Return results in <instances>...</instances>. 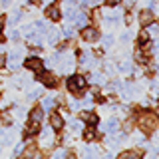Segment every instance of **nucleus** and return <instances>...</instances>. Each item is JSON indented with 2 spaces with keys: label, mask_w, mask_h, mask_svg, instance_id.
<instances>
[{
  "label": "nucleus",
  "mask_w": 159,
  "mask_h": 159,
  "mask_svg": "<svg viewBox=\"0 0 159 159\" xmlns=\"http://www.w3.org/2000/svg\"><path fill=\"white\" fill-rule=\"evenodd\" d=\"M155 127H157L155 113H143V116H141V129H145L147 133H151Z\"/></svg>",
  "instance_id": "obj_1"
},
{
  "label": "nucleus",
  "mask_w": 159,
  "mask_h": 159,
  "mask_svg": "<svg viewBox=\"0 0 159 159\" xmlns=\"http://www.w3.org/2000/svg\"><path fill=\"white\" fill-rule=\"evenodd\" d=\"M86 84H88V82H86L82 76H74V78H70L68 86H70V89H72V92H80V89L86 88Z\"/></svg>",
  "instance_id": "obj_2"
},
{
  "label": "nucleus",
  "mask_w": 159,
  "mask_h": 159,
  "mask_svg": "<svg viewBox=\"0 0 159 159\" xmlns=\"http://www.w3.org/2000/svg\"><path fill=\"white\" fill-rule=\"evenodd\" d=\"M26 68H30L32 72H36V74H42L44 64H42V60H38V58H28L26 60Z\"/></svg>",
  "instance_id": "obj_3"
},
{
  "label": "nucleus",
  "mask_w": 159,
  "mask_h": 159,
  "mask_svg": "<svg viewBox=\"0 0 159 159\" xmlns=\"http://www.w3.org/2000/svg\"><path fill=\"white\" fill-rule=\"evenodd\" d=\"M82 38H84V40H88V42H96V40L99 38V32H98L96 28H84Z\"/></svg>",
  "instance_id": "obj_4"
},
{
  "label": "nucleus",
  "mask_w": 159,
  "mask_h": 159,
  "mask_svg": "<svg viewBox=\"0 0 159 159\" xmlns=\"http://www.w3.org/2000/svg\"><path fill=\"white\" fill-rule=\"evenodd\" d=\"M50 123H52V127L56 129V131H60V129L64 127V119H62L60 113H52V116H50Z\"/></svg>",
  "instance_id": "obj_5"
},
{
  "label": "nucleus",
  "mask_w": 159,
  "mask_h": 159,
  "mask_svg": "<svg viewBox=\"0 0 159 159\" xmlns=\"http://www.w3.org/2000/svg\"><path fill=\"white\" fill-rule=\"evenodd\" d=\"M46 16H48L50 20H60V16H62V14H60V8L54 4V6H48V8H46Z\"/></svg>",
  "instance_id": "obj_6"
},
{
  "label": "nucleus",
  "mask_w": 159,
  "mask_h": 159,
  "mask_svg": "<svg viewBox=\"0 0 159 159\" xmlns=\"http://www.w3.org/2000/svg\"><path fill=\"white\" fill-rule=\"evenodd\" d=\"M153 20H155L153 12H149V10L141 12V24H143V26H149V24H153Z\"/></svg>",
  "instance_id": "obj_7"
},
{
  "label": "nucleus",
  "mask_w": 159,
  "mask_h": 159,
  "mask_svg": "<svg viewBox=\"0 0 159 159\" xmlns=\"http://www.w3.org/2000/svg\"><path fill=\"white\" fill-rule=\"evenodd\" d=\"M82 119H84V121H88L89 125H96V123H98V116H96V113H89V111H84L82 113Z\"/></svg>",
  "instance_id": "obj_8"
},
{
  "label": "nucleus",
  "mask_w": 159,
  "mask_h": 159,
  "mask_svg": "<svg viewBox=\"0 0 159 159\" xmlns=\"http://www.w3.org/2000/svg\"><path fill=\"white\" fill-rule=\"evenodd\" d=\"M40 80H42V82L46 84L48 88H54V86L58 84V82H56V78H54L52 74H42V78H40Z\"/></svg>",
  "instance_id": "obj_9"
},
{
  "label": "nucleus",
  "mask_w": 159,
  "mask_h": 159,
  "mask_svg": "<svg viewBox=\"0 0 159 159\" xmlns=\"http://www.w3.org/2000/svg\"><path fill=\"white\" fill-rule=\"evenodd\" d=\"M38 131H40V121H34V119H30L28 133H38Z\"/></svg>",
  "instance_id": "obj_10"
},
{
  "label": "nucleus",
  "mask_w": 159,
  "mask_h": 159,
  "mask_svg": "<svg viewBox=\"0 0 159 159\" xmlns=\"http://www.w3.org/2000/svg\"><path fill=\"white\" fill-rule=\"evenodd\" d=\"M141 157V153L139 151H127V153H121V159H137Z\"/></svg>",
  "instance_id": "obj_11"
},
{
  "label": "nucleus",
  "mask_w": 159,
  "mask_h": 159,
  "mask_svg": "<svg viewBox=\"0 0 159 159\" xmlns=\"http://www.w3.org/2000/svg\"><path fill=\"white\" fill-rule=\"evenodd\" d=\"M30 119H34V121H40V119H42V109H40V107L32 109V116H30Z\"/></svg>",
  "instance_id": "obj_12"
},
{
  "label": "nucleus",
  "mask_w": 159,
  "mask_h": 159,
  "mask_svg": "<svg viewBox=\"0 0 159 159\" xmlns=\"http://www.w3.org/2000/svg\"><path fill=\"white\" fill-rule=\"evenodd\" d=\"M116 129H117V121L116 119H109L106 123V131H116Z\"/></svg>",
  "instance_id": "obj_13"
},
{
  "label": "nucleus",
  "mask_w": 159,
  "mask_h": 159,
  "mask_svg": "<svg viewBox=\"0 0 159 159\" xmlns=\"http://www.w3.org/2000/svg\"><path fill=\"white\" fill-rule=\"evenodd\" d=\"M76 24H78V26H84V24H86V14H84V12L76 14Z\"/></svg>",
  "instance_id": "obj_14"
},
{
  "label": "nucleus",
  "mask_w": 159,
  "mask_h": 159,
  "mask_svg": "<svg viewBox=\"0 0 159 159\" xmlns=\"http://www.w3.org/2000/svg\"><path fill=\"white\" fill-rule=\"evenodd\" d=\"M135 58H137V62H147V56H145V54H141V52H137Z\"/></svg>",
  "instance_id": "obj_15"
},
{
  "label": "nucleus",
  "mask_w": 159,
  "mask_h": 159,
  "mask_svg": "<svg viewBox=\"0 0 159 159\" xmlns=\"http://www.w3.org/2000/svg\"><path fill=\"white\" fill-rule=\"evenodd\" d=\"M147 40H149V34H147V32H141V36H139V42L143 44V42H147Z\"/></svg>",
  "instance_id": "obj_16"
},
{
  "label": "nucleus",
  "mask_w": 159,
  "mask_h": 159,
  "mask_svg": "<svg viewBox=\"0 0 159 159\" xmlns=\"http://www.w3.org/2000/svg\"><path fill=\"white\" fill-rule=\"evenodd\" d=\"M106 4H107V6H117L119 0H106Z\"/></svg>",
  "instance_id": "obj_17"
},
{
  "label": "nucleus",
  "mask_w": 159,
  "mask_h": 159,
  "mask_svg": "<svg viewBox=\"0 0 159 159\" xmlns=\"http://www.w3.org/2000/svg\"><path fill=\"white\" fill-rule=\"evenodd\" d=\"M52 106H54V102H52V99H44V107H48V109H50Z\"/></svg>",
  "instance_id": "obj_18"
},
{
  "label": "nucleus",
  "mask_w": 159,
  "mask_h": 159,
  "mask_svg": "<svg viewBox=\"0 0 159 159\" xmlns=\"http://www.w3.org/2000/svg\"><path fill=\"white\" fill-rule=\"evenodd\" d=\"M84 137H86L88 141H89V139H93V131H86V133H84Z\"/></svg>",
  "instance_id": "obj_19"
},
{
  "label": "nucleus",
  "mask_w": 159,
  "mask_h": 159,
  "mask_svg": "<svg viewBox=\"0 0 159 159\" xmlns=\"http://www.w3.org/2000/svg\"><path fill=\"white\" fill-rule=\"evenodd\" d=\"M4 64H6V58H4V56H2V54H0V68H2V66H4Z\"/></svg>",
  "instance_id": "obj_20"
},
{
  "label": "nucleus",
  "mask_w": 159,
  "mask_h": 159,
  "mask_svg": "<svg viewBox=\"0 0 159 159\" xmlns=\"http://www.w3.org/2000/svg\"><path fill=\"white\" fill-rule=\"evenodd\" d=\"M2 26H4V20L0 18V32H2ZM0 40H2V34H0Z\"/></svg>",
  "instance_id": "obj_21"
},
{
  "label": "nucleus",
  "mask_w": 159,
  "mask_h": 159,
  "mask_svg": "<svg viewBox=\"0 0 159 159\" xmlns=\"http://www.w3.org/2000/svg\"><path fill=\"white\" fill-rule=\"evenodd\" d=\"M99 2V0H89V4H98Z\"/></svg>",
  "instance_id": "obj_22"
},
{
  "label": "nucleus",
  "mask_w": 159,
  "mask_h": 159,
  "mask_svg": "<svg viewBox=\"0 0 159 159\" xmlns=\"http://www.w3.org/2000/svg\"><path fill=\"white\" fill-rule=\"evenodd\" d=\"M127 2H129V4H133V2H135V0H127Z\"/></svg>",
  "instance_id": "obj_23"
},
{
  "label": "nucleus",
  "mask_w": 159,
  "mask_h": 159,
  "mask_svg": "<svg viewBox=\"0 0 159 159\" xmlns=\"http://www.w3.org/2000/svg\"><path fill=\"white\" fill-rule=\"evenodd\" d=\"M30 2H38V0H30Z\"/></svg>",
  "instance_id": "obj_24"
},
{
  "label": "nucleus",
  "mask_w": 159,
  "mask_h": 159,
  "mask_svg": "<svg viewBox=\"0 0 159 159\" xmlns=\"http://www.w3.org/2000/svg\"><path fill=\"white\" fill-rule=\"evenodd\" d=\"M70 2H76V0H70Z\"/></svg>",
  "instance_id": "obj_25"
}]
</instances>
